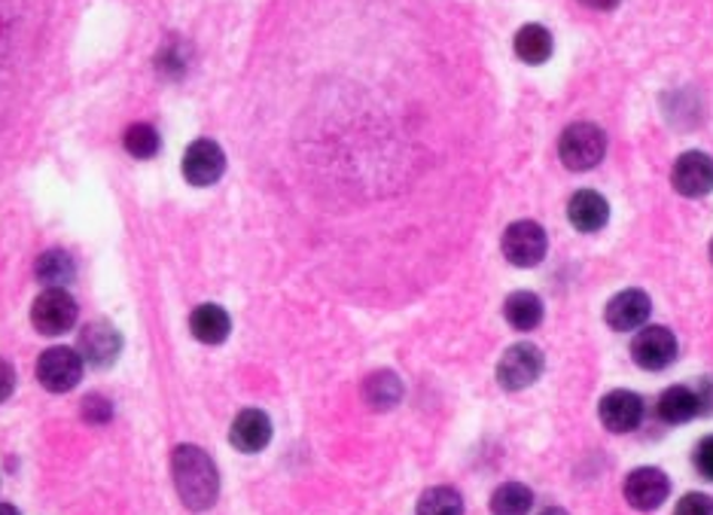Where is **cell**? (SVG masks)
I'll list each match as a JSON object with an SVG mask.
<instances>
[{"instance_id": "1", "label": "cell", "mask_w": 713, "mask_h": 515, "mask_svg": "<svg viewBox=\"0 0 713 515\" xmlns=\"http://www.w3.org/2000/svg\"><path fill=\"white\" fill-rule=\"evenodd\" d=\"M171 476L180 501L189 509H208L220 494V473L211 455L199 445H177L171 455Z\"/></svg>"}, {"instance_id": "2", "label": "cell", "mask_w": 713, "mask_h": 515, "mask_svg": "<svg viewBox=\"0 0 713 515\" xmlns=\"http://www.w3.org/2000/svg\"><path fill=\"white\" fill-rule=\"evenodd\" d=\"M558 152H562V162L571 168V171H588L595 168L604 152H607V138L604 131L592 126V122H573L571 129H564L562 143H558Z\"/></svg>"}, {"instance_id": "3", "label": "cell", "mask_w": 713, "mask_h": 515, "mask_svg": "<svg viewBox=\"0 0 713 515\" xmlns=\"http://www.w3.org/2000/svg\"><path fill=\"white\" fill-rule=\"evenodd\" d=\"M543 366H546V360H543V351H539L537 345L518 341V345H513L501 357L497 382H501L503 390H525V387L534 385L539 375H543Z\"/></svg>"}, {"instance_id": "4", "label": "cell", "mask_w": 713, "mask_h": 515, "mask_svg": "<svg viewBox=\"0 0 713 515\" xmlns=\"http://www.w3.org/2000/svg\"><path fill=\"white\" fill-rule=\"evenodd\" d=\"M546 247H549L546 232L534 220H518L503 232V257L522 269L537 266L539 259L546 257Z\"/></svg>"}, {"instance_id": "5", "label": "cell", "mask_w": 713, "mask_h": 515, "mask_svg": "<svg viewBox=\"0 0 713 515\" xmlns=\"http://www.w3.org/2000/svg\"><path fill=\"white\" fill-rule=\"evenodd\" d=\"M37 378H40V385L47 387V390H52V394L73 390L82 378L80 351H71V348H49V351L40 354V360H37Z\"/></svg>"}, {"instance_id": "6", "label": "cell", "mask_w": 713, "mask_h": 515, "mask_svg": "<svg viewBox=\"0 0 713 515\" xmlns=\"http://www.w3.org/2000/svg\"><path fill=\"white\" fill-rule=\"evenodd\" d=\"M80 308L65 290H43L37 296L34 308H31V324H34L43 336H61L77 324Z\"/></svg>"}, {"instance_id": "7", "label": "cell", "mask_w": 713, "mask_h": 515, "mask_svg": "<svg viewBox=\"0 0 713 515\" xmlns=\"http://www.w3.org/2000/svg\"><path fill=\"white\" fill-rule=\"evenodd\" d=\"M632 357L641 369L658 373V369H665L677 360V339L665 327H646L634 336Z\"/></svg>"}, {"instance_id": "8", "label": "cell", "mask_w": 713, "mask_h": 515, "mask_svg": "<svg viewBox=\"0 0 713 515\" xmlns=\"http://www.w3.org/2000/svg\"><path fill=\"white\" fill-rule=\"evenodd\" d=\"M671 184L677 189L680 196L686 199H702L713 189V159L707 152H683L677 162H674V171H671Z\"/></svg>"}, {"instance_id": "9", "label": "cell", "mask_w": 713, "mask_h": 515, "mask_svg": "<svg viewBox=\"0 0 713 515\" xmlns=\"http://www.w3.org/2000/svg\"><path fill=\"white\" fill-rule=\"evenodd\" d=\"M226 171V152L220 150V143L201 141L189 143L187 156H184V177H187L192 187H211L217 184Z\"/></svg>"}, {"instance_id": "10", "label": "cell", "mask_w": 713, "mask_h": 515, "mask_svg": "<svg viewBox=\"0 0 713 515\" xmlns=\"http://www.w3.org/2000/svg\"><path fill=\"white\" fill-rule=\"evenodd\" d=\"M667 492H671V482L662 469L655 467H641L628 473L625 479V501L641 509V513H653L658 506L665 504Z\"/></svg>"}, {"instance_id": "11", "label": "cell", "mask_w": 713, "mask_h": 515, "mask_svg": "<svg viewBox=\"0 0 713 515\" xmlns=\"http://www.w3.org/2000/svg\"><path fill=\"white\" fill-rule=\"evenodd\" d=\"M601 424L610 434H632L643 422V399L632 390H610L597 406Z\"/></svg>"}, {"instance_id": "12", "label": "cell", "mask_w": 713, "mask_h": 515, "mask_svg": "<svg viewBox=\"0 0 713 515\" xmlns=\"http://www.w3.org/2000/svg\"><path fill=\"white\" fill-rule=\"evenodd\" d=\"M77 351H80L82 364L95 366V369H107L122 351V336L107 320H98V324H89L82 329Z\"/></svg>"}, {"instance_id": "13", "label": "cell", "mask_w": 713, "mask_h": 515, "mask_svg": "<svg viewBox=\"0 0 713 515\" xmlns=\"http://www.w3.org/2000/svg\"><path fill=\"white\" fill-rule=\"evenodd\" d=\"M229 439L238 452L245 455H257L263 452L271 439V422L266 412L259 409H245L235 415L232 430H229Z\"/></svg>"}, {"instance_id": "14", "label": "cell", "mask_w": 713, "mask_h": 515, "mask_svg": "<svg viewBox=\"0 0 713 515\" xmlns=\"http://www.w3.org/2000/svg\"><path fill=\"white\" fill-rule=\"evenodd\" d=\"M653 311L650 296L643 290H622L620 296H613L607 305V324L616 333H634L646 324V317Z\"/></svg>"}, {"instance_id": "15", "label": "cell", "mask_w": 713, "mask_h": 515, "mask_svg": "<svg viewBox=\"0 0 713 515\" xmlns=\"http://www.w3.org/2000/svg\"><path fill=\"white\" fill-rule=\"evenodd\" d=\"M567 217H571V222L580 232H597V229L607 226L610 205L601 192L580 189L571 199V205H567Z\"/></svg>"}, {"instance_id": "16", "label": "cell", "mask_w": 713, "mask_h": 515, "mask_svg": "<svg viewBox=\"0 0 713 515\" xmlns=\"http://www.w3.org/2000/svg\"><path fill=\"white\" fill-rule=\"evenodd\" d=\"M189 329L192 336L205 345H220V341L229 339V329H232V320L226 315V308L220 305H199L192 317H189Z\"/></svg>"}, {"instance_id": "17", "label": "cell", "mask_w": 713, "mask_h": 515, "mask_svg": "<svg viewBox=\"0 0 713 515\" xmlns=\"http://www.w3.org/2000/svg\"><path fill=\"white\" fill-rule=\"evenodd\" d=\"M695 415H702V412H699V397H695L692 387H667L665 394H662V399H658V418H662V422L686 424L692 422Z\"/></svg>"}, {"instance_id": "18", "label": "cell", "mask_w": 713, "mask_h": 515, "mask_svg": "<svg viewBox=\"0 0 713 515\" xmlns=\"http://www.w3.org/2000/svg\"><path fill=\"white\" fill-rule=\"evenodd\" d=\"M503 315H506V320H509L515 329L531 333V329H537L539 320H543V303H539V296L531 294V290H515V294L506 299V305H503Z\"/></svg>"}, {"instance_id": "19", "label": "cell", "mask_w": 713, "mask_h": 515, "mask_svg": "<svg viewBox=\"0 0 713 515\" xmlns=\"http://www.w3.org/2000/svg\"><path fill=\"white\" fill-rule=\"evenodd\" d=\"M34 275L47 290H65V284L73 281V259L65 250H47L37 257Z\"/></svg>"}, {"instance_id": "20", "label": "cell", "mask_w": 713, "mask_h": 515, "mask_svg": "<svg viewBox=\"0 0 713 515\" xmlns=\"http://www.w3.org/2000/svg\"><path fill=\"white\" fill-rule=\"evenodd\" d=\"M515 56L525 65H543L552 56V34L543 24H525L515 34Z\"/></svg>"}, {"instance_id": "21", "label": "cell", "mask_w": 713, "mask_h": 515, "mask_svg": "<svg viewBox=\"0 0 713 515\" xmlns=\"http://www.w3.org/2000/svg\"><path fill=\"white\" fill-rule=\"evenodd\" d=\"M363 397H366V403L378 412L394 409L399 399H403V382H399V375L394 373H375L366 378Z\"/></svg>"}, {"instance_id": "22", "label": "cell", "mask_w": 713, "mask_h": 515, "mask_svg": "<svg viewBox=\"0 0 713 515\" xmlns=\"http://www.w3.org/2000/svg\"><path fill=\"white\" fill-rule=\"evenodd\" d=\"M534 506V494L522 482H503L501 488L492 494L494 515H527Z\"/></svg>"}, {"instance_id": "23", "label": "cell", "mask_w": 713, "mask_h": 515, "mask_svg": "<svg viewBox=\"0 0 713 515\" xmlns=\"http://www.w3.org/2000/svg\"><path fill=\"white\" fill-rule=\"evenodd\" d=\"M418 515H464V501L455 488H430L418 501Z\"/></svg>"}, {"instance_id": "24", "label": "cell", "mask_w": 713, "mask_h": 515, "mask_svg": "<svg viewBox=\"0 0 713 515\" xmlns=\"http://www.w3.org/2000/svg\"><path fill=\"white\" fill-rule=\"evenodd\" d=\"M122 143H126V150H129L135 159H152V156L159 152V147H162V141H159V131L152 129V126H147V122H135V126H129Z\"/></svg>"}, {"instance_id": "25", "label": "cell", "mask_w": 713, "mask_h": 515, "mask_svg": "<svg viewBox=\"0 0 713 515\" xmlns=\"http://www.w3.org/2000/svg\"><path fill=\"white\" fill-rule=\"evenodd\" d=\"M187 68H189V59H187V52H184V47H180L177 40L165 43L162 56H159V71H162L165 77H184Z\"/></svg>"}, {"instance_id": "26", "label": "cell", "mask_w": 713, "mask_h": 515, "mask_svg": "<svg viewBox=\"0 0 713 515\" xmlns=\"http://www.w3.org/2000/svg\"><path fill=\"white\" fill-rule=\"evenodd\" d=\"M692 464L699 469V476L707 482H713V436H704L702 443L695 445L692 452Z\"/></svg>"}, {"instance_id": "27", "label": "cell", "mask_w": 713, "mask_h": 515, "mask_svg": "<svg viewBox=\"0 0 713 515\" xmlns=\"http://www.w3.org/2000/svg\"><path fill=\"white\" fill-rule=\"evenodd\" d=\"M674 515H713V497L702 492L686 494L677 504V509H674Z\"/></svg>"}, {"instance_id": "28", "label": "cell", "mask_w": 713, "mask_h": 515, "mask_svg": "<svg viewBox=\"0 0 713 515\" xmlns=\"http://www.w3.org/2000/svg\"><path fill=\"white\" fill-rule=\"evenodd\" d=\"M82 415H86V422L105 424V422H110L113 406H110L105 397H86V403H82Z\"/></svg>"}, {"instance_id": "29", "label": "cell", "mask_w": 713, "mask_h": 515, "mask_svg": "<svg viewBox=\"0 0 713 515\" xmlns=\"http://www.w3.org/2000/svg\"><path fill=\"white\" fill-rule=\"evenodd\" d=\"M695 397H699V412L711 415L713 412V378H699V385L692 387Z\"/></svg>"}, {"instance_id": "30", "label": "cell", "mask_w": 713, "mask_h": 515, "mask_svg": "<svg viewBox=\"0 0 713 515\" xmlns=\"http://www.w3.org/2000/svg\"><path fill=\"white\" fill-rule=\"evenodd\" d=\"M12 387H16V373L7 360H0V403L10 397Z\"/></svg>"}, {"instance_id": "31", "label": "cell", "mask_w": 713, "mask_h": 515, "mask_svg": "<svg viewBox=\"0 0 713 515\" xmlns=\"http://www.w3.org/2000/svg\"><path fill=\"white\" fill-rule=\"evenodd\" d=\"M585 7H592V10H613L620 0H583Z\"/></svg>"}, {"instance_id": "32", "label": "cell", "mask_w": 713, "mask_h": 515, "mask_svg": "<svg viewBox=\"0 0 713 515\" xmlns=\"http://www.w3.org/2000/svg\"><path fill=\"white\" fill-rule=\"evenodd\" d=\"M0 515H22L12 504H0Z\"/></svg>"}, {"instance_id": "33", "label": "cell", "mask_w": 713, "mask_h": 515, "mask_svg": "<svg viewBox=\"0 0 713 515\" xmlns=\"http://www.w3.org/2000/svg\"><path fill=\"white\" fill-rule=\"evenodd\" d=\"M539 515H567V513H564L562 506H546V509H543Z\"/></svg>"}, {"instance_id": "34", "label": "cell", "mask_w": 713, "mask_h": 515, "mask_svg": "<svg viewBox=\"0 0 713 515\" xmlns=\"http://www.w3.org/2000/svg\"><path fill=\"white\" fill-rule=\"evenodd\" d=\"M711 259H713V241H711Z\"/></svg>"}]
</instances>
